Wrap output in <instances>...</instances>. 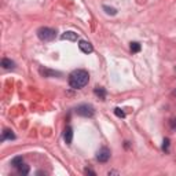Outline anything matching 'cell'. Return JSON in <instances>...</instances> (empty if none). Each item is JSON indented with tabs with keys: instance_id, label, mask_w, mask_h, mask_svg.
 <instances>
[{
	"instance_id": "cell-1",
	"label": "cell",
	"mask_w": 176,
	"mask_h": 176,
	"mask_svg": "<svg viewBox=\"0 0 176 176\" xmlns=\"http://www.w3.org/2000/svg\"><path fill=\"white\" fill-rule=\"evenodd\" d=\"M89 74L84 69H76L69 74V85L73 89H81L88 84Z\"/></svg>"
},
{
	"instance_id": "cell-2",
	"label": "cell",
	"mask_w": 176,
	"mask_h": 176,
	"mask_svg": "<svg viewBox=\"0 0 176 176\" xmlns=\"http://www.w3.org/2000/svg\"><path fill=\"white\" fill-rule=\"evenodd\" d=\"M37 36L41 41H52L56 37V30L55 29H51V28L43 26L37 30Z\"/></svg>"
},
{
	"instance_id": "cell-3",
	"label": "cell",
	"mask_w": 176,
	"mask_h": 176,
	"mask_svg": "<svg viewBox=\"0 0 176 176\" xmlns=\"http://www.w3.org/2000/svg\"><path fill=\"white\" fill-rule=\"evenodd\" d=\"M76 113L81 117H92L95 114V109L92 105L83 103V105H79V106L76 107Z\"/></svg>"
},
{
	"instance_id": "cell-4",
	"label": "cell",
	"mask_w": 176,
	"mask_h": 176,
	"mask_svg": "<svg viewBox=\"0 0 176 176\" xmlns=\"http://www.w3.org/2000/svg\"><path fill=\"white\" fill-rule=\"evenodd\" d=\"M110 154L111 153L107 147H101L97 153V160L99 162H107L109 158H110Z\"/></svg>"
},
{
	"instance_id": "cell-5",
	"label": "cell",
	"mask_w": 176,
	"mask_h": 176,
	"mask_svg": "<svg viewBox=\"0 0 176 176\" xmlns=\"http://www.w3.org/2000/svg\"><path fill=\"white\" fill-rule=\"evenodd\" d=\"M79 48H80V51H83L84 54H91L92 51H94L92 44L89 43V41H87V40H80L79 41Z\"/></svg>"
},
{
	"instance_id": "cell-6",
	"label": "cell",
	"mask_w": 176,
	"mask_h": 176,
	"mask_svg": "<svg viewBox=\"0 0 176 176\" xmlns=\"http://www.w3.org/2000/svg\"><path fill=\"white\" fill-rule=\"evenodd\" d=\"M40 74L44 76V77H55V76H62V73L55 72V70H51V69H47V68H41Z\"/></svg>"
},
{
	"instance_id": "cell-7",
	"label": "cell",
	"mask_w": 176,
	"mask_h": 176,
	"mask_svg": "<svg viewBox=\"0 0 176 176\" xmlns=\"http://www.w3.org/2000/svg\"><path fill=\"white\" fill-rule=\"evenodd\" d=\"M63 139H65L66 145H72V140H73V129L72 127H66L65 131H63Z\"/></svg>"
},
{
	"instance_id": "cell-8",
	"label": "cell",
	"mask_w": 176,
	"mask_h": 176,
	"mask_svg": "<svg viewBox=\"0 0 176 176\" xmlns=\"http://www.w3.org/2000/svg\"><path fill=\"white\" fill-rule=\"evenodd\" d=\"M61 39H62V40H69V41H76V40L79 39V36H77V33H76V32L68 30V32H65V33L61 36Z\"/></svg>"
},
{
	"instance_id": "cell-9",
	"label": "cell",
	"mask_w": 176,
	"mask_h": 176,
	"mask_svg": "<svg viewBox=\"0 0 176 176\" xmlns=\"http://www.w3.org/2000/svg\"><path fill=\"white\" fill-rule=\"evenodd\" d=\"M15 135L11 129H4L3 131V135H2V140H14Z\"/></svg>"
},
{
	"instance_id": "cell-10",
	"label": "cell",
	"mask_w": 176,
	"mask_h": 176,
	"mask_svg": "<svg viewBox=\"0 0 176 176\" xmlns=\"http://www.w3.org/2000/svg\"><path fill=\"white\" fill-rule=\"evenodd\" d=\"M2 66H3L4 69H14L15 63L12 62L11 59H8V58H3V59H2Z\"/></svg>"
},
{
	"instance_id": "cell-11",
	"label": "cell",
	"mask_w": 176,
	"mask_h": 176,
	"mask_svg": "<svg viewBox=\"0 0 176 176\" xmlns=\"http://www.w3.org/2000/svg\"><path fill=\"white\" fill-rule=\"evenodd\" d=\"M94 94L97 95V97H99V99H105L106 98V91H105V88L102 87H97L94 89Z\"/></svg>"
},
{
	"instance_id": "cell-12",
	"label": "cell",
	"mask_w": 176,
	"mask_h": 176,
	"mask_svg": "<svg viewBox=\"0 0 176 176\" xmlns=\"http://www.w3.org/2000/svg\"><path fill=\"white\" fill-rule=\"evenodd\" d=\"M22 164H24V158H22L21 156L14 157V158L11 160V165L14 166V168H18V166H21Z\"/></svg>"
},
{
	"instance_id": "cell-13",
	"label": "cell",
	"mask_w": 176,
	"mask_h": 176,
	"mask_svg": "<svg viewBox=\"0 0 176 176\" xmlns=\"http://www.w3.org/2000/svg\"><path fill=\"white\" fill-rule=\"evenodd\" d=\"M129 48H131V51H132L133 54H136V52H139V51H140V44L138 43V41H132L131 46H129Z\"/></svg>"
},
{
	"instance_id": "cell-14",
	"label": "cell",
	"mask_w": 176,
	"mask_h": 176,
	"mask_svg": "<svg viewBox=\"0 0 176 176\" xmlns=\"http://www.w3.org/2000/svg\"><path fill=\"white\" fill-rule=\"evenodd\" d=\"M17 169H18V172H20L21 175H28V174H29V166L25 165V164H22L21 166H18Z\"/></svg>"
},
{
	"instance_id": "cell-15",
	"label": "cell",
	"mask_w": 176,
	"mask_h": 176,
	"mask_svg": "<svg viewBox=\"0 0 176 176\" xmlns=\"http://www.w3.org/2000/svg\"><path fill=\"white\" fill-rule=\"evenodd\" d=\"M103 10H105V12L106 14H109V15H116L117 14V10L114 7H109V6H103Z\"/></svg>"
},
{
	"instance_id": "cell-16",
	"label": "cell",
	"mask_w": 176,
	"mask_h": 176,
	"mask_svg": "<svg viewBox=\"0 0 176 176\" xmlns=\"http://www.w3.org/2000/svg\"><path fill=\"white\" fill-rule=\"evenodd\" d=\"M114 114H116L117 117H120V118H124V117H125V113H124V111L121 110L120 107H116V109H114Z\"/></svg>"
},
{
	"instance_id": "cell-17",
	"label": "cell",
	"mask_w": 176,
	"mask_h": 176,
	"mask_svg": "<svg viewBox=\"0 0 176 176\" xmlns=\"http://www.w3.org/2000/svg\"><path fill=\"white\" fill-rule=\"evenodd\" d=\"M162 150H164V151H168L169 150V139L168 138H165L164 142H162Z\"/></svg>"
},
{
	"instance_id": "cell-18",
	"label": "cell",
	"mask_w": 176,
	"mask_h": 176,
	"mask_svg": "<svg viewBox=\"0 0 176 176\" xmlns=\"http://www.w3.org/2000/svg\"><path fill=\"white\" fill-rule=\"evenodd\" d=\"M84 172H85V174H87V175H92V176H95V172L92 171V169H88V168H87Z\"/></svg>"
},
{
	"instance_id": "cell-19",
	"label": "cell",
	"mask_w": 176,
	"mask_h": 176,
	"mask_svg": "<svg viewBox=\"0 0 176 176\" xmlns=\"http://www.w3.org/2000/svg\"><path fill=\"white\" fill-rule=\"evenodd\" d=\"M171 125H172V128L176 127V120H172V124H171Z\"/></svg>"
},
{
	"instance_id": "cell-20",
	"label": "cell",
	"mask_w": 176,
	"mask_h": 176,
	"mask_svg": "<svg viewBox=\"0 0 176 176\" xmlns=\"http://www.w3.org/2000/svg\"><path fill=\"white\" fill-rule=\"evenodd\" d=\"M118 174V172H114V171H110V172H109V175H117Z\"/></svg>"
}]
</instances>
